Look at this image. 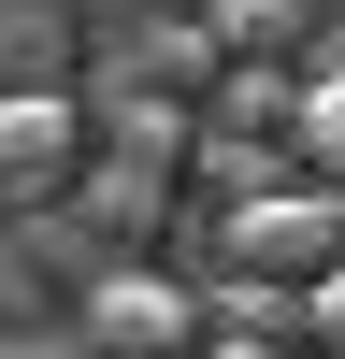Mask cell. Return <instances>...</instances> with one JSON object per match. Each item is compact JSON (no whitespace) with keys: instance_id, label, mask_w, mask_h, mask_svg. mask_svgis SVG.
I'll return each mask as SVG.
<instances>
[{"instance_id":"6da1fadb","label":"cell","mask_w":345,"mask_h":359,"mask_svg":"<svg viewBox=\"0 0 345 359\" xmlns=\"http://www.w3.org/2000/svg\"><path fill=\"white\" fill-rule=\"evenodd\" d=\"M331 245H345V187H316V172H288V187L230 201V273H273V287H302Z\"/></svg>"},{"instance_id":"30bf717a","label":"cell","mask_w":345,"mask_h":359,"mask_svg":"<svg viewBox=\"0 0 345 359\" xmlns=\"http://www.w3.org/2000/svg\"><path fill=\"white\" fill-rule=\"evenodd\" d=\"M302 331L345 345V259H316V273H302Z\"/></svg>"},{"instance_id":"52a82bcc","label":"cell","mask_w":345,"mask_h":359,"mask_svg":"<svg viewBox=\"0 0 345 359\" xmlns=\"http://www.w3.org/2000/svg\"><path fill=\"white\" fill-rule=\"evenodd\" d=\"M288 86H302V72H259V57H230V86H216V130H273V115H288Z\"/></svg>"},{"instance_id":"277c9868","label":"cell","mask_w":345,"mask_h":359,"mask_svg":"<svg viewBox=\"0 0 345 359\" xmlns=\"http://www.w3.org/2000/svg\"><path fill=\"white\" fill-rule=\"evenodd\" d=\"M101 158L115 172H187V130H172L158 86H101Z\"/></svg>"},{"instance_id":"9c48e42d","label":"cell","mask_w":345,"mask_h":359,"mask_svg":"<svg viewBox=\"0 0 345 359\" xmlns=\"http://www.w3.org/2000/svg\"><path fill=\"white\" fill-rule=\"evenodd\" d=\"M201 29L216 43H273V29H302V0H201Z\"/></svg>"},{"instance_id":"ba28073f","label":"cell","mask_w":345,"mask_h":359,"mask_svg":"<svg viewBox=\"0 0 345 359\" xmlns=\"http://www.w3.org/2000/svg\"><path fill=\"white\" fill-rule=\"evenodd\" d=\"M86 216H101V230H158V172H86Z\"/></svg>"},{"instance_id":"3957f363","label":"cell","mask_w":345,"mask_h":359,"mask_svg":"<svg viewBox=\"0 0 345 359\" xmlns=\"http://www.w3.org/2000/svg\"><path fill=\"white\" fill-rule=\"evenodd\" d=\"M72 172V101L58 86H0V201H43Z\"/></svg>"},{"instance_id":"8992f818","label":"cell","mask_w":345,"mask_h":359,"mask_svg":"<svg viewBox=\"0 0 345 359\" xmlns=\"http://www.w3.org/2000/svg\"><path fill=\"white\" fill-rule=\"evenodd\" d=\"M187 172H201L216 201H259V187H288V158H273V144H245V130H201V144H187Z\"/></svg>"},{"instance_id":"7a4b0ae2","label":"cell","mask_w":345,"mask_h":359,"mask_svg":"<svg viewBox=\"0 0 345 359\" xmlns=\"http://www.w3.org/2000/svg\"><path fill=\"white\" fill-rule=\"evenodd\" d=\"M86 331H101V345H201V302L130 259V273H86Z\"/></svg>"},{"instance_id":"5b68a950","label":"cell","mask_w":345,"mask_h":359,"mask_svg":"<svg viewBox=\"0 0 345 359\" xmlns=\"http://www.w3.org/2000/svg\"><path fill=\"white\" fill-rule=\"evenodd\" d=\"M288 158H302L316 187H345V57H316V72L288 86Z\"/></svg>"}]
</instances>
